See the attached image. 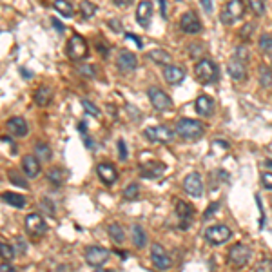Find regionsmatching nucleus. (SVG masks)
<instances>
[{"mask_svg": "<svg viewBox=\"0 0 272 272\" xmlns=\"http://www.w3.org/2000/svg\"><path fill=\"white\" fill-rule=\"evenodd\" d=\"M176 134L185 138V140H198L203 134V124L200 120L193 118H181L176 124Z\"/></svg>", "mask_w": 272, "mask_h": 272, "instance_id": "1", "label": "nucleus"}, {"mask_svg": "<svg viewBox=\"0 0 272 272\" xmlns=\"http://www.w3.org/2000/svg\"><path fill=\"white\" fill-rule=\"evenodd\" d=\"M245 15V6L241 0H231L229 4H225V8L222 9V15H220V18H222V22L225 25H231V24H236L238 20H241Z\"/></svg>", "mask_w": 272, "mask_h": 272, "instance_id": "2", "label": "nucleus"}, {"mask_svg": "<svg viewBox=\"0 0 272 272\" xmlns=\"http://www.w3.org/2000/svg\"><path fill=\"white\" fill-rule=\"evenodd\" d=\"M144 136L153 144H169L174 140V131L167 125H151L145 127Z\"/></svg>", "mask_w": 272, "mask_h": 272, "instance_id": "3", "label": "nucleus"}, {"mask_svg": "<svg viewBox=\"0 0 272 272\" xmlns=\"http://www.w3.org/2000/svg\"><path fill=\"white\" fill-rule=\"evenodd\" d=\"M196 78L200 80L202 84H212L218 80V66H216L212 60H200L198 64H196Z\"/></svg>", "mask_w": 272, "mask_h": 272, "instance_id": "4", "label": "nucleus"}, {"mask_svg": "<svg viewBox=\"0 0 272 272\" xmlns=\"http://www.w3.org/2000/svg\"><path fill=\"white\" fill-rule=\"evenodd\" d=\"M147 96L156 111L164 113V111H169V109L173 107V102H171L169 95H167L164 89H160V87H149Z\"/></svg>", "mask_w": 272, "mask_h": 272, "instance_id": "5", "label": "nucleus"}, {"mask_svg": "<svg viewBox=\"0 0 272 272\" xmlns=\"http://www.w3.org/2000/svg\"><path fill=\"white\" fill-rule=\"evenodd\" d=\"M84 256H86V261L91 265V267H102L103 263H107L109 256H111V252L107 251V249L103 247H98V245H93V247H87L86 252H84Z\"/></svg>", "mask_w": 272, "mask_h": 272, "instance_id": "6", "label": "nucleus"}, {"mask_svg": "<svg viewBox=\"0 0 272 272\" xmlns=\"http://www.w3.org/2000/svg\"><path fill=\"white\" fill-rule=\"evenodd\" d=\"M232 236L231 229L227 225H212L205 231V238L210 245H223Z\"/></svg>", "mask_w": 272, "mask_h": 272, "instance_id": "7", "label": "nucleus"}, {"mask_svg": "<svg viewBox=\"0 0 272 272\" xmlns=\"http://www.w3.org/2000/svg\"><path fill=\"white\" fill-rule=\"evenodd\" d=\"M251 260V249L245 243H236L231 247L229 251V261H231L234 267H245Z\"/></svg>", "mask_w": 272, "mask_h": 272, "instance_id": "8", "label": "nucleus"}, {"mask_svg": "<svg viewBox=\"0 0 272 272\" xmlns=\"http://www.w3.org/2000/svg\"><path fill=\"white\" fill-rule=\"evenodd\" d=\"M87 55V42L84 37L80 35H73L69 38V44H67V57L71 60H82Z\"/></svg>", "mask_w": 272, "mask_h": 272, "instance_id": "9", "label": "nucleus"}, {"mask_svg": "<svg viewBox=\"0 0 272 272\" xmlns=\"http://www.w3.org/2000/svg\"><path fill=\"white\" fill-rule=\"evenodd\" d=\"M183 189H185V193L189 194V196H193V198H200L203 194L202 176H200L198 173H191L189 176H185V180H183Z\"/></svg>", "mask_w": 272, "mask_h": 272, "instance_id": "10", "label": "nucleus"}, {"mask_svg": "<svg viewBox=\"0 0 272 272\" xmlns=\"http://www.w3.org/2000/svg\"><path fill=\"white\" fill-rule=\"evenodd\" d=\"M116 67L122 73H132L138 67V60L131 51H120L118 57H116Z\"/></svg>", "mask_w": 272, "mask_h": 272, "instance_id": "11", "label": "nucleus"}, {"mask_svg": "<svg viewBox=\"0 0 272 272\" xmlns=\"http://www.w3.org/2000/svg\"><path fill=\"white\" fill-rule=\"evenodd\" d=\"M25 231L31 236H42L47 231V225H45L44 218L40 214H29L25 218Z\"/></svg>", "mask_w": 272, "mask_h": 272, "instance_id": "12", "label": "nucleus"}, {"mask_svg": "<svg viewBox=\"0 0 272 272\" xmlns=\"http://www.w3.org/2000/svg\"><path fill=\"white\" fill-rule=\"evenodd\" d=\"M180 28L185 31V33L189 35H196L202 31V22H200V18L196 17V13L193 11H187L183 17H181L180 20Z\"/></svg>", "mask_w": 272, "mask_h": 272, "instance_id": "13", "label": "nucleus"}, {"mask_svg": "<svg viewBox=\"0 0 272 272\" xmlns=\"http://www.w3.org/2000/svg\"><path fill=\"white\" fill-rule=\"evenodd\" d=\"M151 254H153V263L156 265V268H160V270H167V268L171 267L169 254H167V251H165L160 243H154L153 247H151Z\"/></svg>", "mask_w": 272, "mask_h": 272, "instance_id": "14", "label": "nucleus"}, {"mask_svg": "<svg viewBox=\"0 0 272 272\" xmlns=\"http://www.w3.org/2000/svg\"><path fill=\"white\" fill-rule=\"evenodd\" d=\"M22 171L28 178H37L40 174V161L37 154H28L22 158Z\"/></svg>", "mask_w": 272, "mask_h": 272, "instance_id": "15", "label": "nucleus"}, {"mask_svg": "<svg viewBox=\"0 0 272 272\" xmlns=\"http://www.w3.org/2000/svg\"><path fill=\"white\" fill-rule=\"evenodd\" d=\"M164 76L171 86H178L185 78V71L178 66H173V64H167V66H164Z\"/></svg>", "mask_w": 272, "mask_h": 272, "instance_id": "16", "label": "nucleus"}, {"mask_svg": "<svg viewBox=\"0 0 272 272\" xmlns=\"http://www.w3.org/2000/svg\"><path fill=\"white\" fill-rule=\"evenodd\" d=\"M96 173H98L100 180L105 183V185H113L116 180H118V173H116V167L111 164H100L96 167Z\"/></svg>", "mask_w": 272, "mask_h": 272, "instance_id": "17", "label": "nucleus"}, {"mask_svg": "<svg viewBox=\"0 0 272 272\" xmlns=\"http://www.w3.org/2000/svg\"><path fill=\"white\" fill-rule=\"evenodd\" d=\"M151 17H153V4L149 0H142L140 4H138V8H136V20H138L140 25L147 28Z\"/></svg>", "mask_w": 272, "mask_h": 272, "instance_id": "18", "label": "nucleus"}, {"mask_svg": "<svg viewBox=\"0 0 272 272\" xmlns=\"http://www.w3.org/2000/svg\"><path fill=\"white\" fill-rule=\"evenodd\" d=\"M176 212H178V218H180V222H181V229H189L191 220H193V212H194L193 205H191V203H185V202H178Z\"/></svg>", "mask_w": 272, "mask_h": 272, "instance_id": "19", "label": "nucleus"}, {"mask_svg": "<svg viewBox=\"0 0 272 272\" xmlns=\"http://www.w3.org/2000/svg\"><path fill=\"white\" fill-rule=\"evenodd\" d=\"M196 113H198L200 116L209 118V116L214 113V102H212V98L207 95H200L198 98H196Z\"/></svg>", "mask_w": 272, "mask_h": 272, "instance_id": "20", "label": "nucleus"}, {"mask_svg": "<svg viewBox=\"0 0 272 272\" xmlns=\"http://www.w3.org/2000/svg\"><path fill=\"white\" fill-rule=\"evenodd\" d=\"M6 127H8V131L11 132L13 136H25L29 131L28 122H25L24 118H20V116H15V118L9 120Z\"/></svg>", "mask_w": 272, "mask_h": 272, "instance_id": "21", "label": "nucleus"}, {"mask_svg": "<svg viewBox=\"0 0 272 272\" xmlns=\"http://www.w3.org/2000/svg\"><path fill=\"white\" fill-rule=\"evenodd\" d=\"M164 171H165V165L156 164V161H153V164H145L140 167V174L144 178H160L161 174H164Z\"/></svg>", "mask_w": 272, "mask_h": 272, "instance_id": "22", "label": "nucleus"}, {"mask_svg": "<svg viewBox=\"0 0 272 272\" xmlns=\"http://www.w3.org/2000/svg\"><path fill=\"white\" fill-rule=\"evenodd\" d=\"M35 102L40 105V107H45V105H49V102L53 100V91L49 89V87L42 86L40 89L35 91Z\"/></svg>", "mask_w": 272, "mask_h": 272, "instance_id": "23", "label": "nucleus"}, {"mask_svg": "<svg viewBox=\"0 0 272 272\" xmlns=\"http://www.w3.org/2000/svg\"><path fill=\"white\" fill-rule=\"evenodd\" d=\"M227 69H229V74H231L232 78H236V80L245 78V62H241L238 58H232Z\"/></svg>", "mask_w": 272, "mask_h": 272, "instance_id": "24", "label": "nucleus"}, {"mask_svg": "<svg viewBox=\"0 0 272 272\" xmlns=\"http://www.w3.org/2000/svg\"><path fill=\"white\" fill-rule=\"evenodd\" d=\"M2 202H6L8 205L11 207H17V209H22V207L25 205V198L24 196H20V194L17 193H2Z\"/></svg>", "mask_w": 272, "mask_h": 272, "instance_id": "25", "label": "nucleus"}, {"mask_svg": "<svg viewBox=\"0 0 272 272\" xmlns=\"http://www.w3.org/2000/svg\"><path fill=\"white\" fill-rule=\"evenodd\" d=\"M131 236H132V241L138 249H144L147 245V236H145L144 229L140 225H132L131 229Z\"/></svg>", "mask_w": 272, "mask_h": 272, "instance_id": "26", "label": "nucleus"}, {"mask_svg": "<svg viewBox=\"0 0 272 272\" xmlns=\"http://www.w3.org/2000/svg\"><path fill=\"white\" fill-rule=\"evenodd\" d=\"M149 58H151L153 62L160 64V66H167V64H171V55L164 49H153L151 53H149Z\"/></svg>", "mask_w": 272, "mask_h": 272, "instance_id": "27", "label": "nucleus"}, {"mask_svg": "<svg viewBox=\"0 0 272 272\" xmlns=\"http://www.w3.org/2000/svg\"><path fill=\"white\" fill-rule=\"evenodd\" d=\"M109 236H111L113 241H115V243H118V245L124 243V239H125L124 229H122L118 223H111V225H109Z\"/></svg>", "mask_w": 272, "mask_h": 272, "instance_id": "28", "label": "nucleus"}, {"mask_svg": "<svg viewBox=\"0 0 272 272\" xmlns=\"http://www.w3.org/2000/svg\"><path fill=\"white\" fill-rule=\"evenodd\" d=\"M35 154H37V158H40V161H49L51 160V147L47 144H44V142H38L37 145H35Z\"/></svg>", "mask_w": 272, "mask_h": 272, "instance_id": "29", "label": "nucleus"}, {"mask_svg": "<svg viewBox=\"0 0 272 272\" xmlns=\"http://www.w3.org/2000/svg\"><path fill=\"white\" fill-rule=\"evenodd\" d=\"M53 6L62 17H66V18L73 17V6H71V2H67V0H55Z\"/></svg>", "mask_w": 272, "mask_h": 272, "instance_id": "30", "label": "nucleus"}, {"mask_svg": "<svg viewBox=\"0 0 272 272\" xmlns=\"http://www.w3.org/2000/svg\"><path fill=\"white\" fill-rule=\"evenodd\" d=\"M64 178H66V174H64V171L60 169V167H53V169L47 173V180H49L51 183H55V185H62Z\"/></svg>", "mask_w": 272, "mask_h": 272, "instance_id": "31", "label": "nucleus"}, {"mask_svg": "<svg viewBox=\"0 0 272 272\" xmlns=\"http://www.w3.org/2000/svg\"><path fill=\"white\" fill-rule=\"evenodd\" d=\"M96 9H98V8H96L93 2H89V0H82V4H80V11H82V17L84 18L95 17Z\"/></svg>", "mask_w": 272, "mask_h": 272, "instance_id": "32", "label": "nucleus"}, {"mask_svg": "<svg viewBox=\"0 0 272 272\" xmlns=\"http://www.w3.org/2000/svg\"><path fill=\"white\" fill-rule=\"evenodd\" d=\"M0 258L6 261H11L15 258V249L9 243H6V241H2V239H0Z\"/></svg>", "mask_w": 272, "mask_h": 272, "instance_id": "33", "label": "nucleus"}, {"mask_svg": "<svg viewBox=\"0 0 272 272\" xmlns=\"http://www.w3.org/2000/svg\"><path fill=\"white\" fill-rule=\"evenodd\" d=\"M40 210L42 212H45L47 216H55L57 214V207H55V203L51 202L49 198H44L40 202Z\"/></svg>", "mask_w": 272, "mask_h": 272, "instance_id": "34", "label": "nucleus"}, {"mask_svg": "<svg viewBox=\"0 0 272 272\" xmlns=\"http://www.w3.org/2000/svg\"><path fill=\"white\" fill-rule=\"evenodd\" d=\"M8 176H9V180H11L13 183H15V185L22 187V189H28V181H25L24 178H22L20 174H18L15 169H11V171H9V173H8Z\"/></svg>", "mask_w": 272, "mask_h": 272, "instance_id": "35", "label": "nucleus"}, {"mask_svg": "<svg viewBox=\"0 0 272 272\" xmlns=\"http://www.w3.org/2000/svg\"><path fill=\"white\" fill-rule=\"evenodd\" d=\"M260 82H261V86H263V87L272 86V71L268 69V67L263 66L260 69Z\"/></svg>", "mask_w": 272, "mask_h": 272, "instance_id": "36", "label": "nucleus"}, {"mask_svg": "<svg viewBox=\"0 0 272 272\" xmlns=\"http://www.w3.org/2000/svg\"><path fill=\"white\" fill-rule=\"evenodd\" d=\"M124 196H125V200H136L140 196V185H138V183H131V185L124 191Z\"/></svg>", "mask_w": 272, "mask_h": 272, "instance_id": "37", "label": "nucleus"}, {"mask_svg": "<svg viewBox=\"0 0 272 272\" xmlns=\"http://www.w3.org/2000/svg\"><path fill=\"white\" fill-rule=\"evenodd\" d=\"M249 2V8L252 9V11L258 15V17H261L265 13V4H263V0H247Z\"/></svg>", "mask_w": 272, "mask_h": 272, "instance_id": "38", "label": "nucleus"}, {"mask_svg": "<svg viewBox=\"0 0 272 272\" xmlns=\"http://www.w3.org/2000/svg\"><path fill=\"white\" fill-rule=\"evenodd\" d=\"M234 58H238V60H241V62H247V60H249V49L245 47V45H239V47H236Z\"/></svg>", "mask_w": 272, "mask_h": 272, "instance_id": "39", "label": "nucleus"}, {"mask_svg": "<svg viewBox=\"0 0 272 272\" xmlns=\"http://www.w3.org/2000/svg\"><path fill=\"white\" fill-rule=\"evenodd\" d=\"M82 105H84V109H86V111L89 113L91 116H100L98 107H96V105H95V103H93V102H89V100H84Z\"/></svg>", "mask_w": 272, "mask_h": 272, "instance_id": "40", "label": "nucleus"}, {"mask_svg": "<svg viewBox=\"0 0 272 272\" xmlns=\"http://www.w3.org/2000/svg\"><path fill=\"white\" fill-rule=\"evenodd\" d=\"M260 47L263 51H272V37H268V35H263V37L260 38Z\"/></svg>", "mask_w": 272, "mask_h": 272, "instance_id": "41", "label": "nucleus"}, {"mask_svg": "<svg viewBox=\"0 0 272 272\" xmlns=\"http://www.w3.org/2000/svg\"><path fill=\"white\" fill-rule=\"evenodd\" d=\"M256 270H261V272H268V270H272V260H268V258L261 260L260 263L256 265Z\"/></svg>", "mask_w": 272, "mask_h": 272, "instance_id": "42", "label": "nucleus"}, {"mask_svg": "<svg viewBox=\"0 0 272 272\" xmlns=\"http://www.w3.org/2000/svg\"><path fill=\"white\" fill-rule=\"evenodd\" d=\"M118 156L120 160H127V149H125V142L124 140H118Z\"/></svg>", "mask_w": 272, "mask_h": 272, "instance_id": "43", "label": "nucleus"}, {"mask_svg": "<svg viewBox=\"0 0 272 272\" xmlns=\"http://www.w3.org/2000/svg\"><path fill=\"white\" fill-rule=\"evenodd\" d=\"M261 183H263L265 189H272V173H265L261 176Z\"/></svg>", "mask_w": 272, "mask_h": 272, "instance_id": "44", "label": "nucleus"}, {"mask_svg": "<svg viewBox=\"0 0 272 272\" xmlns=\"http://www.w3.org/2000/svg\"><path fill=\"white\" fill-rule=\"evenodd\" d=\"M80 73H82L84 76H95V69H93V66H82L80 67Z\"/></svg>", "mask_w": 272, "mask_h": 272, "instance_id": "45", "label": "nucleus"}, {"mask_svg": "<svg viewBox=\"0 0 272 272\" xmlns=\"http://www.w3.org/2000/svg\"><path fill=\"white\" fill-rule=\"evenodd\" d=\"M202 8L205 9V13H212V2L210 0H202Z\"/></svg>", "mask_w": 272, "mask_h": 272, "instance_id": "46", "label": "nucleus"}, {"mask_svg": "<svg viewBox=\"0 0 272 272\" xmlns=\"http://www.w3.org/2000/svg\"><path fill=\"white\" fill-rule=\"evenodd\" d=\"M216 209H218V203H214V205H210L209 209H207V212H205V214H203V218H205V220H209L210 216H212V212H214Z\"/></svg>", "mask_w": 272, "mask_h": 272, "instance_id": "47", "label": "nucleus"}, {"mask_svg": "<svg viewBox=\"0 0 272 272\" xmlns=\"http://www.w3.org/2000/svg\"><path fill=\"white\" fill-rule=\"evenodd\" d=\"M96 49H98L100 53H102V57H107V47H105V45H103L102 42H96Z\"/></svg>", "mask_w": 272, "mask_h": 272, "instance_id": "48", "label": "nucleus"}, {"mask_svg": "<svg viewBox=\"0 0 272 272\" xmlns=\"http://www.w3.org/2000/svg\"><path fill=\"white\" fill-rule=\"evenodd\" d=\"M127 38H131V40L134 42V44L138 45V47H142V45H144V44H142V40H138V37H136V35H131V33H129Z\"/></svg>", "mask_w": 272, "mask_h": 272, "instance_id": "49", "label": "nucleus"}, {"mask_svg": "<svg viewBox=\"0 0 272 272\" xmlns=\"http://www.w3.org/2000/svg\"><path fill=\"white\" fill-rule=\"evenodd\" d=\"M115 4H118V6H129L132 2V0H113Z\"/></svg>", "mask_w": 272, "mask_h": 272, "instance_id": "50", "label": "nucleus"}, {"mask_svg": "<svg viewBox=\"0 0 272 272\" xmlns=\"http://www.w3.org/2000/svg\"><path fill=\"white\" fill-rule=\"evenodd\" d=\"M109 28L115 29V31H120V29H122V28H120V25H118V22H116V20H111V22H109Z\"/></svg>", "mask_w": 272, "mask_h": 272, "instance_id": "51", "label": "nucleus"}, {"mask_svg": "<svg viewBox=\"0 0 272 272\" xmlns=\"http://www.w3.org/2000/svg\"><path fill=\"white\" fill-rule=\"evenodd\" d=\"M0 270H15V268H13V265H9V263H2L0 265Z\"/></svg>", "mask_w": 272, "mask_h": 272, "instance_id": "52", "label": "nucleus"}, {"mask_svg": "<svg viewBox=\"0 0 272 272\" xmlns=\"http://www.w3.org/2000/svg\"><path fill=\"white\" fill-rule=\"evenodd\" d=\"M160 6H161V17H167V11H165V0H160Z\"/></svg>", "mask_w": 272, "mask_h": 272, "instance_id": "53", "label": "nucleus"}, {"mask_svg": "<svg viewBox=\"0 0 272 272\" xmlns=\"http://www.w3.org/2000/svg\"><path fill=\"white\" fill-rule=\"evenodd\" d=\"M78 129H80V131H82V132H86V131H87L86 124H78Z\"/></svg>", "mask_w": 272, "mask_h": 272, "instance_id": "54", "label": "nucleus"}, {"mask_svg": "<svg viewBox=\"0 0 272 272\" xmlns=\"http://www.w3.org/2000/svg\"><path fill=\"white\" fill-rule=\"evenodd\" d=\"M267 165H268V167H272V160H268V161H267Z\"/></svg>", "mask_w": 272, "mask_h": 272, "instance_id": "55", "label": "nucleus"}]
</instances>
